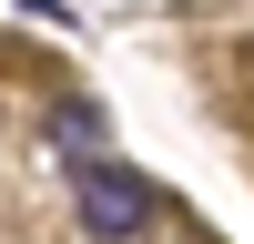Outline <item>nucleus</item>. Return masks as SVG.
<instances>
[{
	"label": "nucleus",
	"mask_w": 254,
	"mask_h": 244,
	"mask_svg": "<svg viewBox=\"0 0 254 244\" xmlns=\"http://www.w3.org/2000/svg\"><path fill=\"white\" fill-rule=\"evenodd\" d=\"M51 142H61V153L81 163V173H102V142H112L102 102H92V92H61V102H51Z\"/></svg>",
	"instance_id": "obj_2"
},
{
	"label": "nucleus",
	"mask_w": 254,
	"mask_h": 244,
	"mask_svg": "<svg viewBox=\"0 0 254 244\" xmlns=\"http://www.w3.org/2000/svg\"><path fill=\"white\" fill-rule=\"evenodd\" d=\"M153 214H163V203H153V183H142V173H122V163L81 173V234H102V244H132Z\"/></svg>",
	"instance_id": "obj_1"
}]
</instances>
